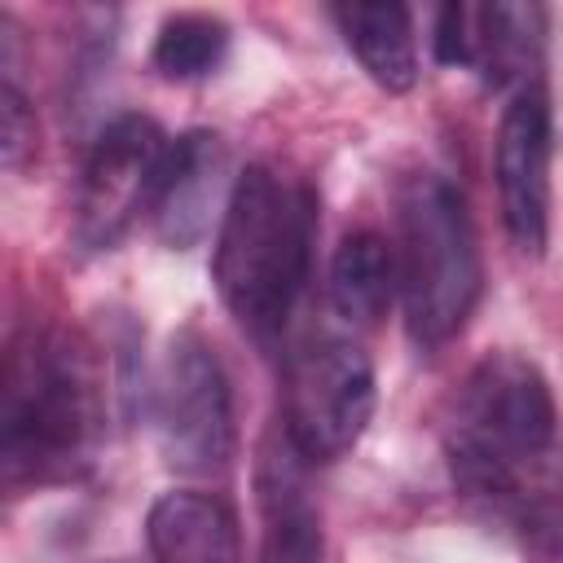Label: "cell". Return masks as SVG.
Segmentation results:
<instances>
[{
    "instance_id": "10",
    "label": "cell",
    "mask_w": 563,
    "mask_h": 563,
    "mask_svg": "<svg viewBox=\"0 0 563 563\" xmlns=\"http://www.w3.org/2000/svg\"><path fill=\"white\" fill-rule=\"evenodd\" d=\"M224 172L229 163H224V145L216 132H185L180 141H172L163 189L154 202V233L172 251H189L207 238L220 198L229 202Z\"/></svg>"
},
{
    "instance_id": "8",
    "label": "cell",
    "mask_w": 563,
    "mask_h": 563,
    "mask_svg": "<svg viewBox=\"0 0 563 563\" xmlns=\"http://www.w3.org/2000/svg\"><path fill=\"white\" fill-rule=\"evenodd\" d=\"M550 150H554V123H550V92L545 84H528L510 92L497 141H493V180H497V207L510 242L523 255H541L550 238Z\"/></svg>"
},
{
    "instance_id": "15",
    "label": "cell",
    "mask_w": 563,
    "mask_h": 563,
    "mask_svg": "<svg viewBox=\"0 0 563 563\" xmlns=\"http://www.w3.org/2000/svg\"><path fill=\"white\" fill-rule=\"evenodd\" d=\"M229 53V22L216 13H172L154 35V70L163 79L189 84L207 79Z\"/></svg>"
},
{
    "instance_id": "7",
    "label": "cell",
    "mask_w": 563,
    "mask_h": 563,
    "mask_svg": "<svg viewBox=\"0 0 563 563\" xmlns=\"http://www.w3.org/2000/svg\"><path fill=\"white\" fill-rule=\"evenodd\" d=\"M172 141L145 114L110 119L79 172L75 194V242L84 251H110L145 211L154 216Z\"/></svg>"
},
{
    "instance_id": "11",
    "label": "cell",
    "mask_w": 563,
    "mask_h": 563,
    "mask_svg": "<svg viewBox=\"0 0 563 563\" xmlns=\"http://www.w3.org/2000/svg\"><path fill=\"white\" fill-rule=\"evenodd\" d=\"M154 563H242L238 515L198 488L163 493L145 515Z\"/></svg>"
},
{
    "instance_id": "5",
    "label": "cell",
    "mask_w": 563,
    "mask_h": 563,
    "mask_svg": "<svg viewBox=\"0 0 563 563\" xmlns=\"http://www.w3.org/2000/svg\"><path fill=\"white\" fill-rule=\"evenodd\" d=\"M374 365L352 339H317L290 356L282 383V435L308 462L352 453L374 418Z\"/></svg>"
},
{
    "instance_id": "17",
    "label": "cell",
    "mask_w": 563,
    "mask_h": 563,
    "mask_svg": "<svg viewBox=\"0 0 563 563\" xmlns=\"http://www.w3.org/2000/svg\"><path fill=\"white\" fill-rule=\"evenodd\" d=\"M431 44H435V57H440L444 66H471V48H475V9H471V4H444V9H435Z\"/></svg>"
},
{
    "instance_id": "6",
    "label": "cell",
    "mask_w": 563,
    "mask_h": 563,
    "mask_svg": "<svg viewBox=\"0 0 563 563\" xmlns=\"http://www.w3.org/2000/svg\"><path fill=\"white\" fill-rule=\"evenodd\" d=\"M154 431L172 471L211 475L233 457L238 427L229 374L198 330H180L163 352L154 374Z\"/></svg>"
},
{
    "instance_id": "12",
    "label": "cell",
    "mask_w": 563,
    "mask_h": 563,
    "mask_svg": "<svg viewBox=\"0 0 563 563\" xmlns=\"http://www.w3.org/2000/svg\"><path fill=\"white\" fill-rule=\"evenodd\" d=\"M330 18L383 92H409L418 84V40L405 4H334Z\"/></svg>"
},
{
    "instance_id": "16",
    "label": "cell",
    "mask_w": 563,
    "mask_h": 563,
    "mask_svg": "<svg viewBox=\"0 0 563 563\" xmlns=\"http://www.w3.org/2000/svg\"><path fill=\"white\" fill-rule=\"evenodd\" d=\"M0 154L13 176L35 158V114L13 79H4L0 88Z\"/></svg>"
},
{
    "instance_id": "13",
    "label": "cell",
    "mask_w": 563,
    "mask_h": 563,
    "mask_svg": "<svg viewBox=\"0 0 563 563\" xmlns=\"http://www.w3.org/2000/svg\"><path fill=\"white\" fill-rule=\"evenodd\" d=\"M541 44H545V9L541 4H479L475 9V48L471 66L497 88L541 84Z\"/></svg>"
},
{
    "instance_id": "4",
    "label": "cell",
    "mask_w": 563,
    "mask_h": 563,
    "mask_svg": "<svg viewBox=\"0 0 563 563\" xmlns=\"http://www.w3.org/2000/svg\"><path fill=\"white\" fill-rule=\"evenodd\" d=\"M396 277L405 325L418 347H444L484 295L479 238L457 185L418 172L396 198Z\"/></svg>"
},
{
    "instance_id": "2",
    "label": "cell",
    "mask_w": 563,
    "mask_h": 563,
    "mask_svg": "<svg viewBox=\"0 0 563 563\" xmlns=\"http://www.w3.org/2000/svg\"><path fill=\"white\" fill-rule=\"evenodd\" d=\"M449 466L466 497L510 519L559 444V409L537 361L501 347L471 365L449 413Z\"/></svg>"
},
{
    "instance_id": "1",
    "label": "cell",
    "mask_w": 563,
    "mask_h": 563,
    "mask_svg": "<svg viewBox=\"0 0 563 563\" xmlns=\"http://www.w3.org/2000/svg\"><path fill=\"white\" fill-rule=\"evenodd\" d=\"M106 413L101 365L70 330H22L9 339L0 387L4 484H66L97 449Z\"/></svg>"
},
{
    "instance_id": "9",
    "label": "cell",
    "mask_w": 563,
    "mask_h": 563,
    "mask_svg": "<svg viewBox=\"0 0 563 563\" xmlns=\"http://www.w3.org/2000/svg\"><path fill=\"white\" fill-rule=\"evenodd\" d=\"M260 563H325V532L321 510L308 493V462L290 449L282 427L260 449Z\"/></svg>"
},
{
    "instance_id": "14",
    "label": "cell",
    "mask_w": 563,
    "mask_h": 563,
    "mask_svg": "<svg viewBox=\"0 0 563 563\" xmlns=\"http://www.w3.org/2000/svg\"><path fill=\"white\" fill-rule=\"evenodd\" d=\"M400 295L396 277V242L374 229H356L339 242L330 260V303L352 325H374L387 317L391 299Z\"/></svg>"
},
{
    "instance_id": "3",
    "label": "cell",
    "mask_w": 563,
    "mask_h": 563,
    "mask_svg": "<svg viewBox=\"0 0 563 563\" xmlns=\"http://www.w3.org/2000/svg\"><path fill=\"white\" fill-rule=\"evenodd\" d=\"M317 202L312 189L268 163L233 176L211 277L233 321L255 339H277L299 308L312 264Z\"/></svg>"
}]
</instances>
